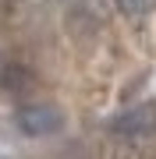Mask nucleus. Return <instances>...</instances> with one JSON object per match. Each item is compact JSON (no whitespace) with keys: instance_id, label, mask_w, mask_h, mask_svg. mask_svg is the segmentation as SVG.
<instances>
[{"instance_id":"2","label":"nucleus","mask_w":156,"mask_h":159,"mask_svg":"<svg viewBox=\"0 0 156 159\" xmlns=\"http://www.w3.org/2000/svg\"><path fill=\"white\" fill-rule=\"evenodd\" d=\"M117 4H121L128 14H149L156 7V0H117Z\"/></svg>"},{"instance_id":"1","label":"nucleus","mask_w":156,"mask_h":159,"mask_svg":"<svg viewBox=\"0 0 156 159\" xmlns=\"http://www.w3.org/2000/svg\"><path fill=\"white\" fill-rule=\"evenodd\" d=\"M60 124H64V113L50 102H29V106L18 110V127L32 138L53 134V131H60Z\"/></svg>"}]
</instances>
